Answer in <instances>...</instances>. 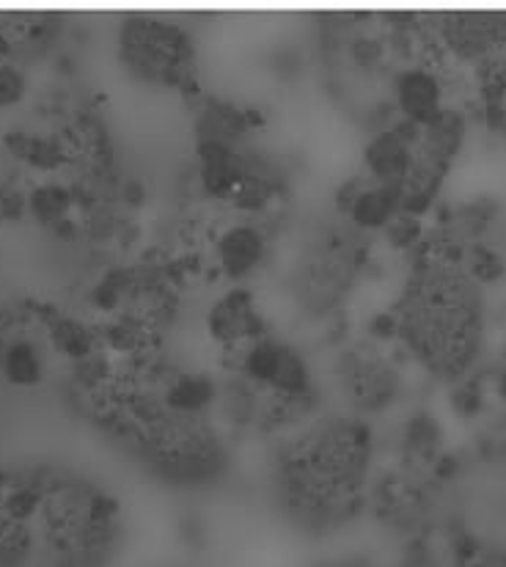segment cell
Wrapping results in <instances>:
<instances>
[{"label":"cell","mask_w":506,"mask_h":567,"mask_svg":"<svg viewBox=\"0 0 506 567\" xmlns=\"http://www.w3.org/2000/svg\"><path fill=\"white\" fill-rule=\"evenodd\" d=\"M405 348L437 378L468 372L482 348V292L463 262L422 254L394 309Z\"/></svg>","instance_id":"7a4b0ae2"},{"label":"cell","mask_w":506,"mask_h":567,"mask_svg":"<svg viewBox=\"0 0 506 567\" xmlns=\"http://www.w3.org/2000/svg\"><path fill=\"white\" fill-rule=\"evenodd\" d=\"M372 430L355 416H326L300 430L276 457L272 485L298 529L322 535L361 509Z\"/></svg>","instance_id":"6da1fadb"},{"label":"cell","mask_w":506,"mask_h":567,"mask_svg":"<svg viewBox=\"0 0 506 567\" xmlns=\"http://www.w3.org/2000/svg\"><path fill=\"white\" fill-rule=\"evenodd\" d=\"M339 204L358 229H380V226H389L400 213V188L383 185L372 177H352L339 190Z\"/></svg>","instance_id":"9c48e42d"},{"label":"cell","mask_w":506,"mask_h":567,"mask_svg":"<svg viewBox=\"0 0 506 567\" xmlns=\"http://www.w3.org/2000/svg\"><path fill=\"white\" fill-rule=\"evenodd\" d=\"M25 92V78L17 66L0 64V105H9V102H17Z\"/></svg>","instance_id":"ac0fdd59"},{"label":"cell","mask_w":506,"mask_h":567,"mask_svg":"<svg viewBox=\"0 0 506 567\" xmlns=\"http://www.w3.org/2000/svg\"><path fill=\"white\" fill-rule=\"evenodd\" d=\"M215 396H218L215 380L207 375H198V372H179V375L163 389V400H166L171 411L193 413V416H207Z\"/></svg>","instance_id":"7c38bea8"},{"label":"cell","mask_w":506,"mask_h":567,"mask_svg":"<svg viewBox=\"0 0 506 567\" xmlns=\"http://www.w3.org/2000/svg\"><path fill=\"white\" fill-rule=\"evenodd\" d=\"M419 135H422V124L411 122V118H400L369 138L366 150H363V161H366L369 177L378 179L383 185H396L405 179L407 168L413 161V146H416Z\"/></svg>","instance_id":"52a82bcc"},{"label":"cell","mask_w":506,"mask_h":567,"mask_svg":"<svg viewBox=\"0 0 506 567\" xmlns=\"http://www.w3.org/2000/svg\"><path fill=\"white\" fill-rule=\"evenodd\" d=\"M118 55L138 81L163 89L196 83V42L182 25L157 17H130L118 28Z\"/></svg>","instance_id":"277c9868"},{"label":"cell","mask_w":506,"mask_h":567,"mask_svg":"<svg viewBox=\"0 0 506 567\" xmlns=\"http://www.w3.org/2000/svg\"><path fill=\"white\" fill-rule=\"evenodd\" d=\"M437 444H441V427L430 413H419L407 422L405 427V446L407 452L422 457H435Z\"/></svg>","instance_id":"5bb4252c"},{"label":"cell","mask_w":506,"mask_h":567,"mask_svg":"<svg viewBox=\"0 0 506 567\" xmlns=\"http://www.w3.org/2000/svg\"><path fill=\"white\" fill-rule=\"evenodd\" d=\"M389 240L394 243L396 248H407L413 246V243L422 240V220H419V215H407V213H396L394 220H391L389 226Z\"/></svg>","instance_id":"2e32d148"},{"label":"cell","mask_w":506,"mask_h":567,"mask_svg":"<svg viewBox=\"0 0 506 567\" xmlns=\"http://www.w3.org/2000/svg\"><path fill=\"white\" fill-rule=\"evenodd\" d=\"M506 262L502 259V254L493 251L487 246H474L468 254V274L476 284H490L498 281L504 276Z\"/></svg>","instance_id":"9a60e30c"},{"label":"cell","mask_w":506,"mask_h":567,"mask_svg":"<svg viewBox=\"0 0 506 567\" xmlns=\"http://www.w3.org/2000/svg\"><path fill=\"white\" fill-rule=\"evenodd\" d=\"M446 50L459 59L502 55L506 48V11H448L437 20Z\"/></svg>","instance_id":"8992f818"},{"label":"cell","mask_w":506,"mask_h":567,"mask_svg":"<svg viewBox=\"0 0 506 567\" xmlns=\"http://www.w3.org/2000/svg\"><path fill=\"white\" fill-rule=\"evenodd\" d=\"M209 337L226 350H240L256 339L267 337L265 320L254 303V295L248 289L237 287L226 292L224 298L215 300L207 315Z\"/></svg>","instance_id":"ba28073f"},{"label":"cell","mask_w":506,"mask_h":567,"mask_svg":"<svg viewBox=\"0 0 506 567\" xmlns=\"http://www.w3.org/2000/svg\"><path fill=\"white\" fill-rule=\"evenodd\" d=\"M482 402H485V394H482L479 380H465V383L452 394L454 411L463 413V416H474V413H479Z\"/></svg>","instance_id":"e0dca14e"},{"label":"cell","mask_w":506,"mask_h":567,"mask_svg":"<svg viewBox=\"0 0 506 567\" xmlns=\"http://www.w3.org/2000/svg\"><path fill=\"white\" fill-rule=\"evenodd\" d=\"M459 567H506L504 548H476L471 557L459 559Z\"/></svg>","instance_id":"d6986e66"},{"label":"cell","mask_w":506,"mask_h":567,"mask_svg":"<svg viewBox=\"0 0 506 567\" xmlns=\"http://www.w3.org/2000/svg\"><path fill=\"white\" fill-rule=\"evenodd\" d=\"M396 107L402 111V118L424 124L443 107V86L437 72L424 70V66H405L394 78Z\"/></svg>","instance_id":"8fae6325"},{"label":"cell","mask_w":506,"mask_h":567,"mask_svg":"<svg viewBox=\"0 0 506 567\" xmlns=\"http://www.w3.org/2000/svg\"><path fill=\"white\" fill-rule=\"evenodd\" d=\"M215 257H218V268L231 281L248 279L265 262L267 235L254 224L229 226L215 243Z\"/></svg>","instance_id":"30bf717a"},{"label":"cell","mask_w":506,"mask_h":567,"mask_svg":"<svg viewBox=\"0 0 506 567\" xmlns=\"http://www.w3.org/2000/svg\"><path fill=\"white\" fill-rule=\"evenodd\" d=\"M363 262L355 235L339 226L317 231L289 270V292L295 306L311 317H328L344 303Z\"/></svg>","instance_id":"3957f363"},{"label":"cell","mask_w":506,"mask_h":567,"mask_svg":"<svg viewBox=\"0 0 506 567\" xmlns=\"http://www.w3.org/2000/svg\"><path fill=\"white\" fill-rule=\"evenodd\" d=\"M369 331H372L374 339L400 337V322H396L394 311H380L378 317H372V322H369Z\"/></svg>","instance_id":"ffe728a7"},{"label":"cell","mask_w":506,"mask_h":567,"mask_svg":"<svg viewBox=\"0 0 506 567\" xmlns=\"http://www.w3.org/2000/svg\"><path fill=\"white\" fill-rule=\"evenodd\" d=\"M339 385L358 413H378L400 394V372L380 353L347 348L337 361Z\"/></svg>","instance_id":"5b68a950"},{"label":"cell","mask_w":506,"mask_h":567,"mask_svg":"<svg viewBox=\"0 0 506 567\" xmlns=\"http://www.w3.org/2000/svg\"><path fill=\"white\" fill-rule=\"evenodd\" d=\"M0 370L17 385H33L44 375V361L31 339L11 337L0 344Z\"/></svg>","instance_id":"4fadbf2b"},{"label":"cell","mask_w":506,"mask_h":567,"mask_svg":"<svg viewBox=\"0 0 506 567\" xmlns=\"http://www.w3.org/2000/svg\"><path fill=\"white\" fill-rule=\"evenodd\" d=\"M496 389H498V394L506 396V370L498 372V375H496Z\"/></svg>","instance_id":"44dd1931"}]
</instances>
